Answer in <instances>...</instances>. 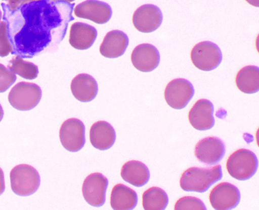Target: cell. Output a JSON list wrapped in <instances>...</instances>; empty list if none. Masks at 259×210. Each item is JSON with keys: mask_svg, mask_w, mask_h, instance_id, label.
<instances>
[{"mask_svg": "<svg viewBox=\"0 0 259 210\" xmlns=\"http://www.w3.org/2000/svg\"><path fill=\"white\" fill-rule=\"evenodd\" d=\"M176 210H206L204 203L199 198L195 197H183L180 198L175 204Z\"/></svg>", "mask_w": 259, "mask_h": 210, "instance_id": "obj_25", "label": "cell"}, {"mask_svg": "<svg viewBox=\"0 0 259 210\" xmlns=\"http://www.w3.org/2000/svg\"><path fill=\"white\" fill-rule=\"evenodd\" d=\"M108 185L109 181L103 174L94 173L89 175L82 185V193L86 202L93 206H103L106 202Z\"/></svg>", "mask_w": 259, "mask_h": 210, "instance_id": "obj_10", "label": "cell"}, {"mask_svg": "<svg viewBox=\"0 0 259 210\" xmlns=\"http://www.w3.org/2000/svg\"><path fill=\"white\" fill-rule=\"evenodd\" d=\"M59 135L63 147L72 153L79 151L85 144V127L79 119H67L61 126Z\"/></svg>", "mask_w": 259, "mask_h": 210, "instance_id": "obj_7", "label": "cell"}, {"mask_svg": "<svg viewBox=\"0 0 259 210\" xmlns=\"http://www.w3.org/2000/svg\"><path fill=\"white\" fill-rule=\"evenodd\" d=\"M121 176L125 182L140 188L148 182L150 173L149 169L144 163L138 160H131L125 163L122 167Z\"/></svg>", "mask_w": 259, "mask_h": 210, "instance_id": "obj_20", "label": "cell"}, {"mask_svg": "<svg viewBox=\"0 0 259 210\" xmlns=\"http://www.w3.org/2000/svg\"><path fill=\"white\" fill-rule=\"evenodd\" d=\"M132 62L137 69L142 72H151L158 66L160 54L158 49L150 44L136 46L132 54Z\"/></svg>", "mask_w": 259, "mask_h": 210, "instance_id": "obj_15", "label": "cell"}, {"mask_svg": "<svg viewBox=\"0 0 259 210\" xmlns=\"http://www.w3.org/2000/svg\"><path fill=\"white\" fill-rule=\"evenodd\" d=\"M42 98V90L36 84L20 82L11 89L8 100L17 110L29 111L34 109Z\"/></svg>", "mask_w": 259, "mask_h": 210, "instance_id": "obj_5", "label": "cell"}, {"mask_svg": "<svg viewBox=\"0 0 259 210\" xmlns=\"http://www.w3.org/2000/svg\"><path fill=\"white\" fill-rule=\"evenodd\" d=\"M191 59L198 69L209 72L216 69L220 65L223 55L219 46L216 44L202 42L197 44L192 49Z\"/></svg>", "mask_w": 259, "mask_h": 210, "instance_id": "obj_6", "label": "cell"}, {"mask_svg": "<svg viewBox=\"0 0 259 210\" xmlns=\"http://www.w3.org/2000/svg\"><path fill=\"white\" fill-rule=\"evenodd\" d=\"M138 202L136 192L123 184L113 187L110 195V205L115 210H130L135 208Z\"/></svg>", "mask_w": 259, "mask_h": 210, "instance_id": "obj_21", "label": "cell"}, {"mask_svg": "<svg viewBox=\"0 0 259 210\" xmlns=\"http://www.w3.org/2000/svg\"><path fill=\"white\" fill-rule=\"evenodd\" d=\"M13 51L8 34V26L5 21L0 22V57H5Z\"/></svg>", "mask_w": 259, "mask_h": 210, "instance_id": "obj_26", "label": "cell"}, {"mask_svg": "<svg viewBox=\"0 0 259 210\" xmlns=\"http://www.w3.org/2000/svg\"><path fill=\"white\" fill-rule=\"evenodd\" d=\"M129 45V39L126 33L120 30L110 31L105 36L100 52L104 57L115 58L121 56Z\"/></svg>", "mask_w": 259, "mask_h": 210, "instance_id": "obj_18", "label": "cell"}, {"mask_svg": "<svg viewBox=\"0 0 259 210\" xmlns=\"http://www.w3.org/2000/svg\"><path fill=\"white\" fill-rule=\"evenodd\" d=\"M249 4L253 6V7H259V0H246Z\"/></svg>", "mask_w": 259, "mask_h": 210, "instance_id": "obj_30", "label": "cell"}, {"mask_svg": "<svg viewBox=\"0 0 259 210\" xmlns=\"http://www.w3.org/2000/svg\"><path fill=\"white\" fill-rule=\"evenodd\" d=\"M90 142L93 147L99 150H109L116 140L114 128L109 122L100 121L92 125L90 130Z\"/></svg>", "mask_w": 259, "mask_h": 210, "instance_id": "obj_17", "label": "cell"}, {"mask_svg": "<svg viewBox=\"0 0 259 210\" xmlns=\"http://www.w3.org/2000/svg\"><path fill=\"white\" fill-rule=\"evenodd\" d=\"M54 1H64L68 3H71L75 1V0H54Z\"/></svg>", "mask_w": 259, "mask_h": 210, "instance_id": "obj_32", "label": "cell"}, {"mask_svg": "<svg viewBox=\"0 0 259 210\" xmlns=\"http://www.w3.org/2000/svg\"><path fill=\"white\" fill-rule=\"evenodd\" d=\"M238 89L244 93L251 94L259 90V69L256 66H246L241 68L235 79Z\"/></svg>", "mask_w": 259, "mask_h": 210, "instance_id": "obj_22", "label": "cell"}, {"mask_svg": "<svg viewBox=\"0 0 259 210\" xmlns=\"http://www.w3.org/2000/svg\"><path fill=\"white\" fill-rule=\"evenodd\" d=\"M2 18H3L2 13L1 10H0V22H1V20L2 19Z\"/></svg>", "mask_w": 259, "mask_h": 210, "instance_id": "obj_33", "label": "cell"}, {"mask_svg": "<svg viewBox=\"0 0 259 210\" xmlns=\"http://www.w3.org/2000/svg\"><path fill=\"white\" fill-rule=\"evenodd\" d=\"M98 31L93 26L82 22H75L69 32L70 45L78 50H87L91 48L97 39Z\"/></svg>", "mask_w": 259, "mask_h": 210, "instance_id": "obj_16", "label": "cell"}, {"mask_svg": "<svg viewBox=\"0 0 259 210\" xmlns=\"http://www.w3.org/2000/svg\"><path fill=\"white\" fill-rule=\"evenodd\" d=\"M226 153L225 143L218 137L209 136L200 140L195 148L194 154L199 161L205 165L217 164Z\"/></svg>", "mask_w": 259, "mask_h": 210, "instance_id": "obj_11", "label": "cell"}, {"mask_svg": "<svg viewBox=\"0 0 259 210\" xmlns=\"http://www.w3.org/2000/svg\"><path fill=\"white\" fill-rule=\"evenodd\" d=\"M15 74L3 64L0 63V93H4L15 83Z\"/></svg>", "mask_w": 259, "mask_h": 210, "instance_id": "obj_27", "label": "cell"}, {"mask_svg": "<svg viewBox=\"0 0 259 210\" xmlns=\"http://www.w3.org/2000/svg\"><path fill=\"white\" fill-rule=\"evenodd\" d=\"M168 203L166 192L158 187H151L142 195V205L145 210H164Z\"/></svg>", "mask_w": 259, "mask_h": 210, "instance_id": "obj_23", "label": "cell"}, {"mask_svg": "<svg viewBox=\"0 0 259 210\" xmlns=\"http://www.w3.org/2000/svg\"><path fill=\"white\" fill-rule=\"evenodd\" d=\"M75 4L54 0H37L11 11L2 4L3 20L7 23L12 55L32 58L58 50L68 31Z\"/></svg>", "mask_w": 259, "mask_h": 210, "instance_id": "obj_1", "label": "cell"}, {"mask_svg": "<svg viewBox=\"0 0 259 210\" xmlns=\"http://www.w3.org/2000/svg\"><path fill=\"white\" fill-rule=\"evenodd\" d=\"M8 68L20 77L28 80H33L38 76V67L33 63L23 60L19 55H16L10 61Z\"/></svg>", "mask_w": 259, "mask_h": 210, "instance_id": "obj_24", "label": "cell"}, {"mask_svg": "<svg viewBox=\"0 0 259 210\" xmlns=\"http://www.w3.org/2000/svg\"><path fill=\"white\" fill-rule=\"evenodd\" d=\"M162 13L160 9L153 5H145L137 9L133 14L134 26L142 33H151L161 26Z\"/></svg>", "mask_w": 259, "mask_h": 210, "instance_id": "obj_12", "label": "cell"}, {"mask_svg": "<svg viewBox=\"0 0 259 210\" xmlns=\"http://www.w3.org/2000/svg\"><path fill=\"white\" fill-rule=\"evenodd\" d=\"M34 1H37V0H8L7 5L11 11H14L20 7V6Z\"/></svg>", "mask_w": 259, "mask_h": 210, "instance_id": "obj_28", "label": "cell"}, {"mask_svg": "<svg viewBox=\"0 0 259 210\" xmlns=\"http://www.w3.org/2000/svg\"><path fill=\"white\" fill-rule=\"evenodd\" d=\"M4 116V111L3 109L1 104H0V122L2 121L3 118Z\"/></svg>", "mask_w": 259, "mask_h": 210, "instance_id": "obj_31", "label": "cell"}, {"mask_svg": "<svg viewBox=\"0 0 259 210\" xmlns=\"http://www.w3.org/2000/svg\"><path fill=\"white\" fill-rule=\"evenodd\" d=\"M5 191V182L4 172L0 168V195H1Z\"/></svg>", "mask_w": 259, "mask_h": 210, "instance_id": "obj_29", "label": "cell"}, {"mask_svg": "<svg viewBox=\"0 0 259 210\" xmlns=\"http://www.w3.org/2000/svg\"><path fill=\"white\" fill-rule=\"evenodd\" d=\"M240 198L239 189L237 186L228 182L218 184L209 195L211 206L217 210L234 209L239 204Z\"/></svg>", "mask_w": 259, "mask_h": 210, "instance_id": "obj_9", "label": "cell"}, {"mask_svg": "<svg viewBox=\"0 0 259 210\" xmlns=\"http://www.w3.org/2000/svg\"><path fill=\"white\" fill-rule=\"evenodd\" d=\"M12 190L22 197L30 196L39 189L40 175L36 169L28 164H20L12 169L10 173Z\"/></svg>", "mask_w": 259, "mask_h": 210, "instance_id": "obj_4", "label": "cell"}, {"mask_svg": "<svg viewBox=\"0 0 259 210\" xmlns=\"http://www.w3.org/2000/svg\"><path fill=\"white\" fill-rule=\"evenodd\" d=\"M222 178V168L220 165L208 168L193 167L183 172L180 185L185 191L203 193Z\"/></svg>", "mask_w": 259, "mask_h": 210, "instance_id": "obj_2", "label": "cell"}, {"mask_svg": "<svg viewBox=\"0 0 259 210\" xmlns=\"http://www.w3.org/2000/svg\"><path fill=\"white\" fill-rule=\"evenodd\" d=\"M195 90L191 82L183 78L171 81L165 87L164 98L174 109L182 110L187 106L194 97Z\"/></svg>", "mask_w": 259, "mask_h": 210, "instance_id": "obj_8", "label": "cell"}, {"mask_svg": "<svg viewBox=\"0 0 259 210\" xmlns=\"http://www.w3.org/2000/svg\"><path fill=\"white\" fill-rule=\"evenodd\" d=\"M258 161L251 150L240 149L234 152L226 162L228 173L235 179L245 181L251 179L257 171Z\"/></svg>", "mask_w": 259, "mask_h": 210, "instance_id": "obj_3", "label": "cell"}, {"mask_svg": "<svg viewBox=\"0 0 259 210\" xmlns=\"http://www.w3.org/2000/svg\"><path fill=\"white\" fill-rule=\"evenodd\" d=\"M214 106L206 99H200L191 108L188 114L189 121L198 130H207L214 127Z\"/></svg>", "mask_w": 259, "mask_h": 210, "instance_id": "obj_14", "label": "cell"}, {"mask_svg": "<svg viewBox=\"0 0 259 210\" xmlns=\"http://www.w3.org/2000/svg\"><path fill=\"white\" fill-rule=\"evenodd\" d=\"M71 89L74 97L81 102L91 101L97 97L98 86L95 79L88 74H79L72 81Z\"/></svg>", "mask_w": 259, "mask_h": 210, "instance_id": "obj_19", "label": "cell"}, {"mask_svg": "<svg viewBox=\"0 0 259 210\" xmlns=\"http://www.w3.org/2000/svg\"><path fill=\"white\" fill-rule=\"evenodd\" d=\"M74 14L79 18L92 20L98 24L108 22L112 16L110 5L98 0H87L75 7Z\"/></svg>", "mask_w": 259, "mask_h": 210, "instance_id": "obj_13", "label": "cell"}, {"mask_svg": "<svg viewBox=\"0 0 259 210\" xmlns=\"http://www.w3.org/2000/svg\"><path fill=\"white\" fill-rule=\"evenodd\" d=\"M3 1H8V0H3Z\"/></svg>", "mask_w": 259, "mask_h": 210, "instance_id": "obj_34", "label": "cell"}]
</instances>
